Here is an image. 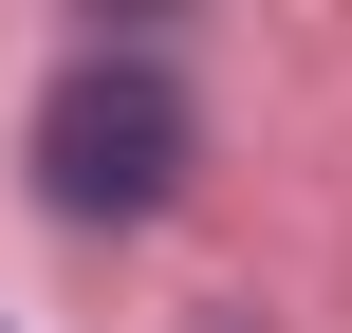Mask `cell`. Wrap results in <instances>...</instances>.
I'll list each match as a JSON object with an SVG mask.
<instances>
[{
  "mask_svg": "<svg viewBox=\"0 0 352 333\" xmlns=\"http://www.w3.org/2000/svg\"><path fill=\"white\" fill-rule=\"evenodd\" d=\"M186 167H204V111L167 93V56H74V74L37 93V185H56V222H148V204H186Z\"/></svg>",
  "mask_w": 352,
  "mask_h": 333,
  "instance_id": "6da1fadb",
  "label": "cell"
},
{
  "mask_svg": "<svg viewBox=\"0 0 352 333\" xmlns=\"http://www.w3.org/2000/svg\"><path fill=\"white\" fill-rule=\"evenodd\" d=\"M93 19H186V0H93Z\"/></svg>",
  "mask_w": 352,
  "mask_h": 333,
  "instance_id": "7a4b0ae2",
  "label": "cell"
}]
</instances>
